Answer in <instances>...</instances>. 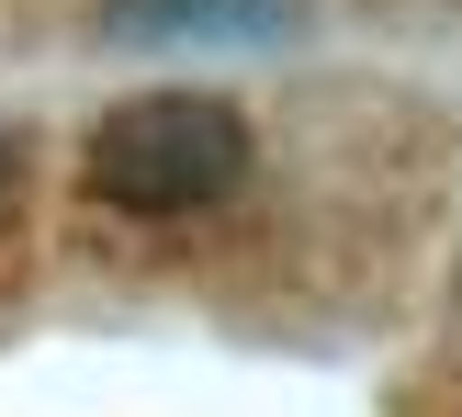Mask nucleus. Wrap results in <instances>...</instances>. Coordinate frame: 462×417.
I'll return each mask as SVG.
<instances>
[{
    "instance_id": "obj_1",
    "label": "nucleus",
    "mask_w": 462,
    "mask_h": 417,
    "mask_svg": "<svg viewBox=\"0 0 462 417\" xmlns=\"http://www.w3.org/2000/svg\"><path fill=\"white\" fill-rule=\"evenodd\" d=\"M79 170L113 215H147V226L215 215V203L248 192V113L226 90H135L90 125Z\"/></svg>"
},
{
    "instance_id": "obj_2",
    "label": "nucleus",
    "mask_w": 462,
    "mask_h": 417,
    "mask_svg": "<svg viewBox=\"0 0 462 417\" xmlns=\"http://www.w3.org/2000/svg\"><path fill=\"white\" fill-rule=\"evenodd\" d=\"M125 45H271L282 0H102Z\"/></svg>"
},
{
    "instance_id": "obj_3",
    "label": "nucleus",
    "mask_w": 462,
    "mask_h": 417,
    "mask_svg": "<svg viewBox=\"0 0 462 417\" xmlns=\"http://www.w3.org/2000/svg\"><path fill=\"white\" fill-rule=\"evenodd\" d=\"M12 181H23V135L0 125V192H12Z\"/></svg>"
}]
</instances>
